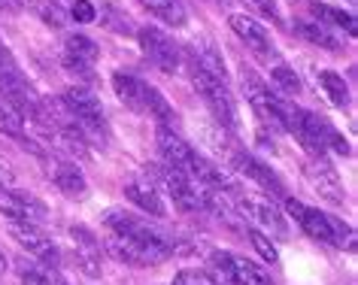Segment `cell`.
<instances>
[{
    "label": "cell",
    "instance_id": "obj_17",
    "mask_svg": "<svg viewBox=\"0 0 358 285\" xmlns=\"http://www.w3.org/2000/svg\"><path fill=\"white\" fill-rule=\"evenodd\" d=\"M124 198H128L134 207H140L143 212H149V216H158V219L167 216V207L158 194V185L149 180V173L140 176V180H131L128 185H124Z\"/></svg>",
    "mask_w": 358,
    "mask_h": 285
},
{
    "label": "cell",
    "instance_id": "obj_6",
    "mask_svg": "<svg viewBox=\"0 0 358 285\" xmlns=\"http://www.w3.org/2000/svg\"><path fill=\"white\" fill-rule=\"evenodd\" d=\"M146 170L155 176V182L170 194V198H173L176 210H182V212L203 210V203H201V182L189 180L182 170H176V167H170V164H152V167H146Z\"/></svg>",
    "mask_w": 358,
    "mask_h": 285
},
{
    "label": "cell",
    "instance_id": "obj_7",
    "mask_svg": "<svg viewBox=\"0 0 358 285\" xmlns=\"http://www.w3.org/2000/svg\"><path fill=\"white\" fill-rule=\"evenodd\" d=\"M61 103L67 106V112L76 119V124L83 131H92V133H106V115H103V103L101 97L88 88H67L61 94Z\"/></svg>",
    "mask_w": 358,
    "mask_h": 285
},
{
    "label": "cell",
    "instance_id": "obj_9",
    "mask_svg": "<svg viewBox=\"0 0 358 285\" xmlns=\"http://www.w3.org/2000/svg\"><path fill=\"white\" fill-rule=\"evenodd\" d=\"M0 212L10 221H34V225L49 219L46 203H43L37 194L10 189V185H0Z\"/></svg>",
    "mask_w": 358,
    "mask_h": 285
},
{
    "label": "cell",
    "instance_id": "obj_13",
    "mask_svg": "<svg viewBox=\"0 0 358 285\" xmlns=\"http://www.w3.org/2000/svg\"><path fill=\"white\" fill-rule=\"evenodd\" d=\"M228 164H231V170L243 173L246 180H255V182L262 185L264 191L276 194V198H282V194H285V185L280 182V176H276V173H273L267 164L258 161L255 155L243 152V149H234V152H231V158H228Z\"/></svg>",
    "mask_w": 358,
    "mask_h": 285
},
{
    "label": "cell",
    "instance_id": "obj_1",
    "mask_svg": "<svg viewBox=\"0 0 358 285\" xmlns=\"http://www.w3.org/2000/svg\"><path fill=\"white\" fill-rule=\"evenodd\" d=\"M103 225L110 228L113 234H119V237H124V240H131V243L137 246L143 255H146V261H149V264H161V261H167V258L173 255L170 243L158 234L155 228H149L143 219L131 216V212H124V210H119V207H113V210H106V212H103Z\"/></svg>",
    "mask_w": 358,
    "mask_h": 285
},
{
    "label": "cell",
    "instance_id": "obj_31",
    "mask_svg": "<svg viewBox=\"0 0 358 285\" xmlns=\"http://www.w3.org/2000/svg\"><path fill=\"white\" fill-rule=\"evenodd\" d=\"M70 19H76V24H92L97 19V6L92 0H73L70 6Z\"/></svg>",
    "mask_w": 358,
    "mask_h": 285
},
{
    "label": "cell",
    "instance_id": "obj_10",
    "mask_svg": "<svg viewBox=\"0 0 358 285\" xmlns=\"http://www.w3.org/2000/svg\"><path fill=\"white\" fill-rule=\"evenodd\" d=\"M10 237L19 243L22 249H28L31 255H37L46 264H58V246L52 243V237L34 221H10Z\"/></svg>",
    "mask_w": 358,
    "mask_h": 285
},
{
    "label": "cell",
    "instance_id": "obj_32",
    "mask_svg": "<svg viewBox=\"0 0 358 285\" xmlns=\"http://www.w3.org/2000/svg\"><path fill=\"white\" fill-rule=\"evenodd\" d=\"M173 285H219L210 273H198V270H179L173 276Z\"/></svg>",
    "mask_w": 358,
    "mask_h": 285
},
{
    "label": "cell",
    "instance_id": "obj_4",
    "mask_svg": "<svg viewBox=\"0 0 358 285\" xmlns=\"http://www.w3.org/2000/svg\"><path fill=\"white\" fill-rule=\"evenodd\" d=\"M210 270L216 276L219 285H273L271 273L255 261H249L243 255L231 252H213L210 255Z\"/></svg>",
    "mask_w": 358,
    "mask_h": 285
},
{
    "label": "cell",
    "instance_id": "obj_30",
    "mask_svg": "<svg viewBox=\"0 0 358 285\" xmlns=\"http://www.w3.org/2000/svg\"><path fill=\"white\" fill-rule=\"evenodd\" d=\"M246 234H249V240H252L255 252L262 255L267 264H276V261H280V255H276V246L271 243V237H267L264 231H258V228H246Z\"/></svg>",
    "mask_w": 358,
    "mask_h": 285
},
{
    "label": "cell",
    "instance_id": "obj_27",
    "mask_svg": "<svg viewBox=\"0 0 358 285\" xmlns=\"http://www.w3.org/2000/svg\"><path fill=\"white\" fill-rule=\"evenodd\" d=\"M0 131L13 133V137H22L24 133V115L15 110V106L0 94Z\"/></svg>",
    "mask_w": 358,
    "mask_h": 285
},
{
    "label": "cell",
    "instance_id": "obj_34",
    "mask_svg": "<svg viewBox=\"0 0 358 285\" xmlns=\"http://www.w3.org/2000/svg\"><path fill=\"white\" fill-rule=\"evenodd\" d=\"M24 6V0H0V15H15Z\"/></svg>",
    "mask_w": 358,
    "mask_h": 285
},
{
    "label": "cell",
    "instance_id": "obj_24",
    "mask_svg": "<svg viewBox=\"0 0 358 285\" xmlns=\"http://www.w3.org/2000/svg\"><path fill=\"white\" fill-rule=\"evenodd\" d=\"M28 6L43 24H49V28H55V31L64 28L67 19H70V13L58 3V0H28Z\"/></svg>",
    "mask_w": 358,
    "mask_h": 285
},
{
    "label": "cell",
    "instance_id": "obj_33",
    "mask_svg": "<svg viewBox=\"0 0 358 285\" xmlns=\"http://www.w3.org/2000/svg\"><path fill=\"white\" fill-rule=\"evenodd\" d=\"M243 3L249 6V10H255L258 15H264V19L271 22H280V6H276V0H243Z\"/></svg>",
    "mask_w": 358,
    "mask_h": 285
},
{
    "label": "cell",
    "instance_id": "obj_2",
    "mask_svg": "<svg viewBox=\"0 0 358 285\" xmlns=\"http://www.w3.org/2000/svg\"><path fill=\"white\" fill-rule=\"evenodd\" d=\"M185 67H189V76H192L194 92H198L203 97V103L210 106V112H213V119H216V124H222V128H237V101H234V94H231L228 79L210 73V70L201 67L192 55L185 58Z\"/></svg>",
    "mask_w": 358,
    "mask_h": 285
},
{
    "label": "cell",
    "instance_id": "obj_29",
    "mask_svg": "<svg viewBox=\"0 0 358 285\" xmlns=\"http://www.w3.org/2000/svg\"><path fill=\"white\" fill-rule=\"evenodd\" d=\"M271 76H273V82L280 85V92H285V94H298L301 92V79L289 64H276L271 70Z\"/></svg>",
    "mask_w": 358,
    "mask_h": 285
},
{
    "label": "cell",
    "instance_id": "obj_5",
    "mask_svg": "<svg viewBox=\"0 0 358 285\" xmlns=\"http://www.w3.org/2000/svg\"><path fill=\"white\" fill-rule=\"evenodd\" d=\"M137 40H140L143 55H146L161 73H179V67H182V46H179L167 31L155 28V24H143L137 31Z\"/></svg>",
    "mask_w": 358,
    "mask_h": 285
},
{
    "label": "cell",
    "instance_id": "obj_35",
    "mask_svg": "<svg viewBox=\"0 0 358 285\" xmlns=\"http://www.w3.org/2000/svg\"><path fill=\"white\" fill-rule=\"evenodd\" d=\"M0 182H3V185L13 182V167L6 164V161H0Z\"/></svg>",
    "mask_w": 358,
    "mask_h": 285
},
{
    "label": "cell",
    "instance_id": "obj_23",
    "mask_svg": "<svg viewBox=\"0 0 358 285\" xmlns=\"http://www.w3.org/2000/svg\"><path fill=\"white\" fill-rule=\"evenodd\" d=\"M316 79H319V85H322V92H325V97L334 106H346L349 103V85H346V79L340 76L337 70H319Z\"/></svg>",
    "mask_w": 358,
    "mask_h": 285
},
{
    "label": "cell",
    "instance_id": "obj_28",
    "mask_svg": "<svg viewBox=\"0 0 358 285\" xmlns=\"http://www.w3.org/2000/svg\"><path fill=\"white\" fill-rule=\"evenodd\" d=\"M19 276H22V285H61L52 270H46L40 264H28V261L19 264Z\"/></svg>",
    "mask_w": 358,
    "mask_h": 285
},
{
    "label": "cell",
    "instance_id": "obj_26",
    "mask_svg": "<svg viewBox=\"0 0 358 285\" xmlns=\"http://www.w3.org/2000/svg\"><path fill=\"white\" fill-rule=\"evenodd\" d=\"M73 234V240H79V258H83V264H85V273L88 276H97L101 270H97V240L92 231H85V228H73L70 231Z\"/></svg>",
    "mask_w": 358,
    "mask_h": 285
},
{
    "label": "cell",
    "instance_id": "obj_21",
    "mask_svg": "<svg viewBox=\"0 0 358 285\" xmlns=\"http://www.w3.org/2000/svg\"><path fill=\"white\" fill-rule=\"evenodd\" d=\"M103 246H106V252H110L115 261L131 264V267H149L146 255H143L140 249L131 243V240H124V237H119V234H110V237L103 240Z\"/></svg>",
    "mask_w": 358,
    "mask_h": 285
},
{
    "label": "cell",
    "instance_id": "obj_20",
    "mask_svg": "<svg viewBox=\"0 0 358 285\" xmlns=\"http://www.w3.org/2000/svg\"><path fill=\"white\" fill-rule=\"evenodd\" d=\"M146 10L161 19L164 24H173V28H185L189 22V13H185V3L182 0H140Z\"/></svg>",
    "mask_w": 358,
    "mask_h": 285
},
{
    "label": "cell",
    "instance_id": "obj_12",
    "mask_svg": "<svg viewBox=\"0 0 358 285\" xmlns=\"http://www.w3.org/2000/svg\"><path fill=\"white\" fill-rule=\"evenodd\" d=\"M228 24H231V31L240 37V43H246V49H252L255 55H262V58L276 55L271 34H267V28L258 19H252V15H246V13H234L228 19Z\"/></svg>",
    "mask_w": 358,
    "mask_h": 285
},
{
    "label": "cell",
    "instance_id": "obj_36",
    "mask_svg": "<svg viewBox=\"0 0 358 285\" xmlns=\"http://www.w3.org/2000/svg\"><path fill=\"white\" fill-rule=\"evenodd\" d=\"M6 273V255H3V249H0V276Z\"/></svg>",
    "mask_w": 358,
    "mask_h": 285
},
{
    "label": "cell",
    "instance_id": "obj_22",
    "mask_svg": "<svg viewBox=\"0 0 358 285\" xmlns=\"http://www.w3.org/2000/svg\"><path fill=\"white\" fill-rule=\"evenodd\" d=\"M97 19H101L103 28H110L115 34H134V19L124 13V6L115 3V0H106L101 10H97Z\"/></svg>",
    "mask_w": 358,
    "mask_h": 285
},
{
    "label": "cell",
    "instance_id": "obj_11",
    "mask_svg": "<svg viewBox=\"0 0 358 285\" xmlns=\"http://www.w3.org/2000/svg\"><path fill=\"white\" fill-rule=\"evenodd\" d=\"M285 210H289V216L298 221L301 231L307 237L313 240H319V243H331L334 246V216H328V212H319V210H313L307 207V203H301V200H292V198H285Z\"/></svg>",
    "mask_w": 358,
    "mask_h": 285
},
{
    "label": "cell",
    "instance_id": "obj_16",
    "mask_svg": "<svg viewBox=\"0 0 358 285\" xmlns=\"http://www.w3.org/2000/svg\"><path fill=\"white\" fill-rule=\"evenodd\" d=\"M49 180L55 182V189L67 198H85L88 191V182L83 170L73 164V161H64V158H52L49 161Z\"/></svg>",
    "mask_w": 358,
    "mask_h": 285
},
{
    "label": "cell",
    "instance_id": "obj_37",
    "mask_svg": "<svg viewBox=\"0 0 358 285\" xmlns=\"http://www.w3.org/2000/svg\"><path fill=\"white\" fill-rule=\"evenodd\" d=\"M0 43H3V40H0Z\"/></svg>",
    "mask_w": 358,
    "mask_h": 285
},
{
    "label": "cell",
    "instance_id": "obj_19",
    "mask_svg": "<svg viewBox=\"0 0 358 285\" xmlns=\"http://www.w3.org/2000/svg\"><path fill=\"white\" fill-rule=\"evenodd\" d=\"M294 34L303 37L307 43H313V46H319V49H328V52H340V49H343V40H340L337 34L331 31L328 24H322V22L298 19V22H294Z\"/></svg>",
    "mask_w": 358,
    "mask_h": 285
},
{
    "label": "cell",
    "instance_id": "obj_14",
    "mask_svg": "<svg viewBox=\"0 0 358 285\" xmlns=\"http://www.w3.org/2000/svg\"><path fill=\"white\" fill-rule=\"evenodd\" d=\"M307 180H310V185H313V189H316L328 203H343V200H346L343 182H340L337 170L331 167V161H328L325 155H313V158H310V164H307Z\"/></svg>",
    "mask_w": 358,
    "mask_h": 285
},
{
    "label": "cell",
    "instance_id": "obj_15",
    "mask_svg": "<svg viewBox=\"0 0 358 285\" xmlns=\"http://www.w3.org/2000/svg\"><path fill=\"white\" fill-rule=\"evenodd\" d=\"M240 212L252 221L249 228H267L273 237L285 234V219L280 216V210H276L271 200H262V198L246 194V198H240Z\"/></svg>",
    "mask_w": 358,
    "mask_h": 285
},
{
    "label": "cell",
    "instance_id": "obj_8",
    "mask_svg": "<svg viewBox=\"0 0 358 285\" xmlns=\"http://www.w3.org/2000/svg\"><path fill=\"white\" fill-rule=\"evenodd\" d=\"M97 58H101V49L85 34H67L61 43V67L79 79H92Z\"/></svg>",
    "mask_w": 358,
    "mask_h": 285
},
{
    "label": "cell",
    "instance_id": "obj_3",
    "mask_svg": "<svg viewBox=\"0 0 358 285\" xmlns=\"http://www.w3.org/2000/svg\"><path fill=\"white\" fill-rule=\"evenodd\" d=\"M240 73H243V76H240V85H243V94H246L249 106L255 110V115H258V119H262L264 124H271V128L285 131V122H289V106H292V103H285L282 97H276L271 88H267L262 79L255 76V70L243 67Z\"/></svg>",
    "mask_w": 358,
    "mask_h": 285
},
{
    "label": "cell",
    "instance_id": "obj_18",
    "mask_svg": "<svg viewBox=\"0 0 358 285\" xmlns=\"http://www.w3.org/2000/svg\"><path fill=\"white\" fill-rule=\"evenodd\" d=\"M113 92H115V97H119L124 106H128V110H134V112L146 110L149 82H143L140 76L124 73V70H115V73H113Z\"/></svg>",
    "mask_w": 358,
    "mask_h": 285
},
{
    "label": "cell",
    "instance_id": "obj_25",
    "mask_svg": "<svg viewBox=\"0 0 358 285\" xmlns=\"http://www.w3.org/2000/svg\"><path fill=\"white\" fill-rule=\"evenodd\" d=\"M313 15L328 24V28H343L346 34H355V15L352 13H343L337 6H325V3H313Z\"/></svg>",
    "mask_w": 358,
    "mask_h": 285
}]
</instances>
